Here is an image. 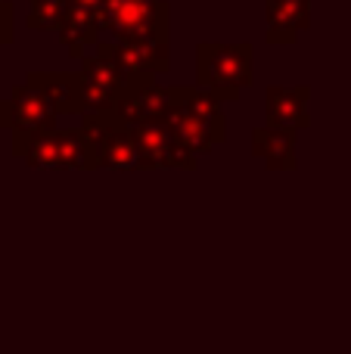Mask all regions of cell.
I'll return each mask as SVG.
<instances>
[{
    "instance_id": "obj_16",
    "label": "cell",
    "mask_w": 351,
    "mask_h": 354,
    "mask_svg": "<svg viewBox=\"0 0 351 354\" xmlns=\"http://www.w3.org/2000/svg\"><path fill=\"white\" fill-rule=\"evenodd\" d=\"M68 12L66 0H28V28L31 31H59Z\"/></svg>"
},
{
    "instance_id": "obj_12",
    "label": "cell",
    "mask_w": 351,
    "mask_h": 354,
    "mask_svg": "<svg viewBox=\"0 0 351 354\" xmlns=\"http://www.w3.org/2000/svg\"><path fill=\"white\" fill-rule=\"evenodd\" d=\"M265 22L267 44L290 47L311 28V0H265Z\"/></svg>"
},
{
    "instance_id": "obj_11",
    "label": "cell",
    "mask_w": 351,
    "mask_h": 354,
    "mask_svg": "<svg viewBox=\"0 0 351 354\" xmlns=\"http://www.w3.org/2000/svg\"><path fill=\"white\" fill-rule=\"evenodd\" d=\"M118 118L124 124H143V122H168L171 112V87L162 84H134L124 91V97L118 100L115 109Z\"/></svg>"
},
{
    "instance_id": "obj_3",
    "label": "cell",
    "mask_w": 351,
    "mask_h": 354,
    "mask_svg": "<svg viewBox=\"0 0 351 354\" xmlns=\"http://www.w3.org/2000/svg\"><path fill=\"white\" fill-rule=\"evenodd\" d=\"M78 134L84 143V171H93V168L137 171L140 168L131 128L115 112H87L78 122Z\"/></svg>"
},
{
    "instance_id": "obj_10",
    "label": "cell",
    "mask_w": 351,
    "mask_h": 354,
    "mask_svg": "<svg viewBox=\"0 0 351 354\" xmlns=\"http://www.w3.org/2000/svg\"><path fill=\"white\" fill-rule=\"evenodd\" d=\"M311 87H267L265 91V122L271 128H286V131H308L311 128V112H308Z\"/></svg>"
},
{
    "instance_id": "obj_7",
    "label": "cell",
    "mask_w": 351,
    "mask_h": 354,
    "mask_svg": "<svg viewBox=\"0 0 351 354\" xmlns=\"http://www.w3.org/2000/svg\"><path fill=\"white\" fill-rule=\"evenodd\" d=\"M112 59L122 66L128 87L153 84L159 75L171 68V47L168 37H140V41H103Z\"/></svg>"
},
{
    "instance_id": "obj_8",
    "label": "cell",
    "mask_w": 351,
    "mask_h": 354,
    "mask_svg": "<svg viewBox=\"0 0 351 354\" xmlns=\"http://www.w3.org/2000/svg\"><path fill=\"white\" fill-rule=\"evenodd\" d=\"M12 156L35 168H84V143L78 128H56L31 140L12 137Z\"/></svg>"
},
{
    "instance_id": "obj_14",
    "label": "cell",
    "mask_w": 351,
    "mask_h": 354,
    "mask_svg": "<svg viewBox=\"0 0 351 354\" xmlns=\"http://www.w3.org/2000/svg\"><path fill=\"white\" fill-rule=\"evenodd\" d=\"M252 156L271 171H292L296 168V131L261 124L252 131Z\"/></svg>"
},
{
    "instance_id": "obj_15",
    "label": "cell",
    "mask_w": 351,
    "mask_h": 354,
    "mask_svg": "<svg viewBox=\"0 0 351 354\" xmlns=\"http://www.w3.org/2000/svg\"><path fill=\"white\" fill-rule=\"evenodd\" d=\"M99 31H103V22H99V12H91V10H72L68 6L66 19L59 25V41L62 47L68 50V56L75 59H84V50L87 47H97L99 44Z\"/></svg>"
},
{
    "instance_id": "obj_1",
    "label": "cell",
    "mask_w": 351,
    "mask_h": 354,
    "mask_svg": "<svg viewBox=\"0 0 351 354\" xmlns=\"http://www.w3.org/2000/svg\"><path fill=\"white\" fill-rule=\"evenodd\" d=\"M168 128L174 131L180 147H184L193 159L209 156L211 149L227 140V118H224L221 100L196 84L171 87Z\"/></svg>"
},
{
    "instance_id": "obj_4",
    "label": "cell",
    "mask_w": 351,
    "mask_h": 354,
    "mask_svg": "<svg viewBox=\"0 0 351 354\" xmlns=\"http://www.w3.org/2000/svg\"><path fill=\"white\" fill-rule=\"evenodd\" d=\"M103 31L115 41H140V37H168L171 31V6L165 0H109L99 12Z\"/></svg>"
},
{
    "instance_id": "obj_2",
    "label": "cell",
    "mask_w": 351,
    "mask_h": 354,
    "mask_svg": "<svg viewBox=\"0 0 351 354\" xmlns=\"http://www.w3.org/2000/svg\"><path fill=\"white\" fill-rule=\"evenodd\" d=\"M255 84V47L240 44H199L196 47V87L215 93L221 103L240 100Z\"/></svg>"
},
{
    "instance_id": "obj_18",
    "label": "cell",
    "mask_w": 351,
    "mask_h": 354,
    "mask_svg": "<svg viewBox=\"0 0 351 354\" xmlns=\"http://www.w3.org/2000/svg\"><path fill=\"white\" fill-rule=\"evenodd\" d=\"M66 3L72 6V10H91V12H103L109 0H66Z\"/></svg>"
},
{
    "instance_id": "obj_5",
    "label": "cell",
    "mask_w": 351,
    "mask_h": 354,
    "mask_svg": "<svg viewBox=\"0 0 351 354\" xmlns=\"http://www.w3.org/2000/svg\"><path fill=\"white\" fill-rule=\"evenodd\" d=\"M56 109L50 97L35 84H19L6 100H0V128L12 131L16 140H31L56 131Z\"/></svg>"
},
{
    "instance_id": "obj_13",
    "label": "cell",
    "mask_w": 351,
    "mask_h": 354,
    "mask_svg": "<svg viewBox=\"0 0 351 354\" xmlns=\"http://www.w3.org/2000/svg\"><path fill=\"white\" fill-rule=\"evenodd\" d=\"M28 84L41 87L44 93L50 97L53 103L56 115H78L84 118L87 112V100H84V91H81V75L78 72H31Z\"/></svg>"
},
{
    "instance_id": "obj_6",
    "label": "cell",
    "mask_w": 351,
    "mask_h": 354,
    "mask_svg": "<svg viewBox=\"0 0 351 354\" xmlns=\"http://www.w3.org/2000/svg\"><path fill=\"white\" fill-rule=\"evenodd\" d=\"M81 91H84L87 109L91 112H112L118 100L128 91V78H124L122 66L112 59L106 44L99 41L91 56L81 59Z\"/></svg>"
},
{
    "instance_id": "obj_17",
    "label": "cell",
    "mask_w": 351,
    "mask_h": 354,
    "mask_svg": "<svg viewBox=\"0 0 351 354\" xmlns=\"http://www.w3.org/2000/svg\"><path fill=\"white\" fill-rule=\"evenodd\" d=\"M16 41V6L10 0H0V50Z\"/></svg>"
},
{
    "instance_id": "obj_9",
    "label": "cell",
    "mask_w": 351,
    "mask_h": 354,
    "mask_svg": "<svg viewBox=\"0 0 351 354\" xmlns=\"http://www.w3.org/2000/svg\"><path fill=\"white\" fill-rule=\"evenodd\" d=\"M131 137L137 147V159L140 168H193L196 159L180 147L174 131L168 122H143V124H128Z\"/></svg>"
}]
</instances>
